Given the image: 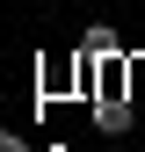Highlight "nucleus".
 <instances>
[{
    "label": "nucleus",
    "instance_id": "1",
    "mask_svg": "<svg viewBox=\"0 0 145 152\" xmlns=\"http://www.w3.org/2000/svg\"><path fill=\"white\" fill-rule=\"evenodd\" d=\"M116 51H123V44H116L109 22H87V29H80V58H87V65H109Z\"/></svg>",
    "mask_w": 145,
    "mask_h": 152
},
{
    "label": "nucleus",
    "instance_id": "2",
    "mask_svg": "<svg viewBox=\"0 0 145 152\" xmlns=\"http://www.w3.org/2000/svg\"><path fill=\"white\" fill-rule=\"evenodd\" d=\"M0 152H29V145H15V138H7V130H0Z\"/></svg>",
    "mask_w": 145,
    "mask_h": 152
}]
</instances>
